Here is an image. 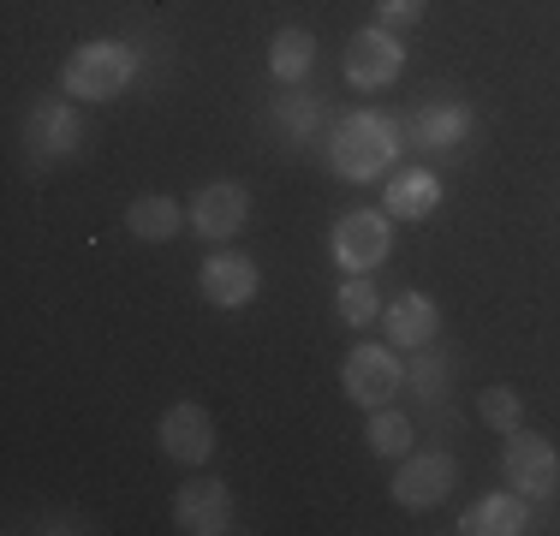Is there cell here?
Segmentation results:
<instances>
[{
  "label": "cell",
  "mask_w": 560,
  "mask_h": 536,
  "mask_svg": "<svg viewBox=\"0 0 560 536\" xmlns=\"http://www.w3.org/2000/svg\"><path fill=\"white\" fill-rule=\"evenodd\" d=\"M328 161H335V173H340V179H352V185L394 173V161H399L394 119L388 114H370V107L346 114L340 126H335V138H328Z\"/></svg>",
  "instance_id": "6da1fadb"
},
{
  "label": "cell",
  "mask_w": 560,
  "mask_h": 536,
  "mask_svg": "<svg viewBox=\"0 0 560 536\" xmlns=\"http://www.w3.org/2000/svg\"><path fill=\"white\" fill-rule=\"evenodd\" d=\"M131 78H138V48H126V43H84L60 66V84L72 102H108Z\"/></svg>",
  "instance_id": "7a4b0ae2"
},
{
  "label": "cell",
  "mask_w": 560,
  "mask_h": 536,
  "mask_svg": "<svg viewBox=\"0 0 560 536\" xmlns=\"http://www.w3.org/2000/svg\"><path fill=\"white\" fill-rule=\"evenodd\" d=\"M335 263L346 275H370V268L388 263L394 250V214L388 209H346L335 221Z\"/></svg>",
  "instance_id": "3957f363"
},
{
  "label": "cell",
  "mask_w": 560,
  "mask_h": 536,
  "mask_svg": "<svg viewBox=\"0 0 560 536\" xmlns=\"http://www.w3.org/2000/svg\"><path fill=\"white\" fill-rule=\"evenodd\" d=\"M340 387H346V399L352 406H364V411H382L388 399L406 387V370H399V358H394V346H352L346 352V364H340Z\"/></svg>",
  "instance_id": "277c9868"
},
{
  "label": "cell",
  "mask_w": 560,
  "mask_h": 536,
  "mask_svg": "<svg viewBox=\"0 0 560 536\" xmlns=\"http://www.w3.org/2000/svg\"><path fill=\"white\" fill-rule=\"evenodd\" d=\"M501 471H506V489H518L525 501H549L560 489V459L555 447L542 435H530V429H513L501 447Z\"/></svg>",
  "instance_id": "5b68a950"
},
{
  "label": "cell",
  "mask_w": 560,
  "mask_h": 536,
  "mask_svg": "<svg viewBox=\"0 0 560 536\" xmlns=\"http://www.w3.org/2000/svg\"><path fill=\"white\" fill-rule=\"evenodd\" d=\"M453 477H459V465H453V453L430 447V453H406L394 471V501L406 506V513H430V506H442L453 494Z\"/></svg>",
  "instance_id": "8992f818"
},
{
  "label": "cell",
  "mask_w": 560,
  "mask_h": 536,
  "mask_svg": "<svg viewBox=\"0 0 560 536\" xmlns=\"http://www.w3.org/2000/svg\"><path fill=\"white\" fill-rule=\"evenodd\" d=\"M155 441H162V453L173 465H209L215 459V418H209L197 399H179V406L162 411V423H155Z\"/></svg>",
  "instance_id": "52a82bcc"
},
{
  "label": "cell",
  "mask_w": 560,
  "mask_h": 536,
  "mask_svg": "<svg viewBox=\"0 0 560 536\" xmlns=\"http://www.w3.org/2000/svg\"><path fill=\"white\" fill-rule=\"evenodd\" d=\"M399 72H406V48H399L394 31H352V43H346V84L352 90H388L399 84Z\"/></svg>",
  "instance_id": "ba28073f"
},
{
  "label": "cell",
  "mask_w": 560,
  "mask_h": 536,
  "mask_svg": "<svg viewBox=\"0 0 560 536\" xmlns=\"http://www.w3.org/2000/svg\"><path fill=\"white\" fill-rule=\"evenodd\" d=\"M197 287H203V299L215 304V311H245L262 287V268L250 263L245 250L221 245V250H209L203 268H197Z\"/></svg>",
  "instance_id": "9c48e42d"
},
{
  "label": "cell",
  "mask_w": 560,
  "mask_h": 536,
  "mask_svg": "<svg viewBox=\"0 0 560 536\" xmlns=\"http://www.w3.org/2000/svg\"><path fill=\"white\" fill-rule=\"evenodd\" d=\"M245 221H250V191H245V185L215 179V185H203V191H197V203H191V233L197 238L226 245V238L245 233Z\"/></svg>",
  "instance_id": "30bf717a"
},
{
  "label": "cell",
  "mask_w": 560,
  "mask_h": 536,
  "mask_svg": "<svg viewBox=\"0 0 560 536\" xmlns=\"http://www.w3.org/2000/svg\"><path fill=\"white\" fill-rule=\"evenodd\" d=\"M173 525H179L185 536L233 531V494H226V482H215V477L179 482V494H173Z\"/></svg>",
  "instance_id": "8fae6325"
},
{
  "label": "cell",
  "mask_w": 560,
  "mask_h": 536,
  "mask_svg": "<svg viewBox=\"0 0 560 536\" xmlns=\"http://www.w3.org/2000/svg\"><path fill=\"white\" fill-rule=\"evenodd\" d=\"M24 143H31L36 161H60L84 143V119H78L72 102H36L31 119H24Z\"/></svg>",
  "instance_id": "7c38bea8"
},
{
  "label": "cell",
  "mask_w": 560,
  "mask_h": 536,
  "mask_svg": "<svg viewBox=\"0 0 560 536\" xmlns=\"http://www.w3.org/2000/svg\"><path fill=\"white\" fill-rule=\"evenodd\" d=\"M382 328H388L394 352H423V346L435 340V328H442V311H435V299H423V292H399L388 311H382Z\"/></svg>",
  "instance_id": "4fadbf2b"
},
{
  "label": "cell",
  "mask_w": 560,
  "mask_h": 536,
  "mask_svg": "<svg viewBox=\"0 0 560 536\" xmlns=\"http://www.w3.org/2000/svg\"><path fill=\"white\" fill-rule=\"evenodd\" d=\"M459 531L465 536H518V531H530V501L518 489H495L465 506Z\"/></svg>",
  "instance_id": "5bb4252c"
},
{
  "label": "cell",
  "mask_w": 560,
  "mask_h": 536,
  "mask_svg": "<svg viewBox=\"0 0 560 536\" xmlns=\"http://www.w3.org/2000/svg\"><path fill=\"white\" fill-rule=\"evenodd\" d=\"M435 203H442V179H435L430 167H394L388 173L382 209H388L394 221H423V214H435Z\"/></svg>",
  "instance_id": "9a60e30c"
},
{
  "label": "cell",
  "mask_w": 560,
  "mask_h": 536,
  "mask_svg": "<svg viewBox=\"0 0 560 536\" xmlns=\"http://www.w3.org/2000/svg\"><path fill=\"white\" fill-rule=\"evenodd\" d=\"M465 131H471V107L465 102H430L411 114V143L418 150H453V143H465Z\"/></svg>",
  "instance_id": "2e32d148"
},
{
  "label": "cell",
  "mask_w": 560,
  "mask_h": 536,
  "mask_svg": "<svg viewBox=\"0 0 560 536\" xmlns=\"http://www.w3.org/2000/svg\"><path fill=\"white\" fill-rule=\"evenodd\" d=\"M126 226H131V238H143V245H167V238H179V226H191V209H179L173 197L150 191V197H138V203L126 209Z\"/></svg>",
  "instance_id": "e0dca14e"
},
{
  "label": "cell",
  "mask_w": 560,
  "mask_h": 536,
  "mask_svg": "<svg viewBox=\"0 0 560 536\" xmlns=\"http://www.w3.org/2000/svg\"><path fill=\"white\" fill-rule=\"evenodd\" d=\"M311 66H316V36L311 31H299V24L275 31V43H269L275 84H304V78H311Z\"/></svg>",
  "instance_id": "ac0fdd59"
},
{
  "label": "cell",
  "mask_w": 560,
  "mask_h": 536,
  "mask_svg": "<svg viewBox=\"0 0 560 536\" xmlns=\"http://www.w3.org/2000/svg\"><path fill=\"white\" fill-rule=\"evenodd\" d=\"M335 316L346 322V328H370V322L382 316V299H376V287H370V275H346L340 280Z\"/></svg>",
  "instance_id": "d6986e66"
},
{
  "label": "cell",
  "mask_w": 560,
  "mask_h": 536,
  "mask_svg": "<svg viewBox=\"0 0 560 536\" xmlns=\"http://www.w3.org/2000/svg\"><path fill=\"white\" fill-rule=\"evenodd\" d=\"M411 441H418L411 418H399V411H388V406H382L376 418H370V453H382V459H406Z\"/></svg>",
  "instance_id": "ffe728a7"
},
{
  "label": "cell",
  "mask_w": 560,
  "mask_h": 536,
  "mask_svg": "<svg viewBox=\"0 0 560 536\" xmlns=\"http://www.w3.org/2000/svg\"><path fill=\"white\" fill-rule=\"evenodd\" d=\"M477 418L489 429H501V435H513L518 418H525V399H518L513 387H483V394H477Z\"/></svg>",
  "instance_id": "44dd1931"
},
{
  "label": "cell",
  "mask_w": 560,
  "mask_h": 536,
  "mask_svg": "<svg viewBox=\"0 0 560 536\" xmlns=\"http://www.w3.org/2000/svg\"><path fill=\"white\" fill-rule=\"evenodd\" d=\"M275 126L287 131L292 143H304L316 126H323V107H316L311 96H275Z\"/></svg>",
  "instance_id": "7402d4cb"
},
{
  "label": "cell",
  "mask_w": 560,
  "mask_h": 536,
  "mask_svg": "<svg viewBox=\"0 0 560 536\" xmlns=\"http://www.w3.org/2000/svg\"><path fill=\"white\" fill-rule=\"evenodd\" d=\"M430 12V0H376V19L382 31H411V24Z\"/></svg>",
  "instance_id": "603a6c76"
}]
</instances>
